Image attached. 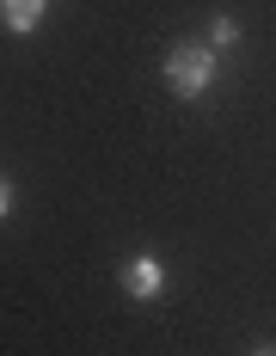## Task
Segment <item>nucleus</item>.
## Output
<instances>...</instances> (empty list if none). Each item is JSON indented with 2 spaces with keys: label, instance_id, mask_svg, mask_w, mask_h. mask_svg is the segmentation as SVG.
<instances>
[{
  "label": "nucleus",
  "instance_id": "obj_2",
  "mask_svg": "<svg viewBox=\"0 0 276 356\" xmlns=\"http://www.w3.org/2000/svg\"><path fill=\"white\" fill-rule=\"evenodd\" d=\"M123 289H129L136 301H154V295L166 289V264H160L154 252H141V258H129V264H123Z\"/></svg>",
  "mask_w": 276,
  "mask_h": 356
},
{
  "label": "nucleus",
  "instance_id": "obj_4",
  "mask_svg": "<svg viewBox=\"0 0 276 356\" xmlns=\"http://www.w3.org/2000/svg\"><path fill=\"white\" fill-rule=\"evenodd\" d=\"M234 43H240V25H234V19H227V13H221V19H215V25H209V49H215V56H221V49H234Z\"/></svg>",
  "mask_w": 276,
  "mask_h": 356
},
{
  "label": "nucleus",
  "instance_id": "obj_5",
  "mask_svg": "<svg viewBox=\"0 0 276 356\" xmlns=\"http://www.w3.org/2000/svg\"><path fill=\"white\" fill-rule=\"evenodd\" d=\"M0 215H13V178H0Z\"/></svg>",
  "mask_w": 276,
  "mask_h": 356
},
{
  "label": "nucleus",
  "instance_id": "obj_6",
  "mask_svg": "<svg viewBox=\"0 0 276 356\" xmlns=\"http://www.w3.org/2000/svg\"><path fill=\"white\" fill-rule=\"evenodd\" d=\"M252 356H276V350H252Z\"/></svg>",
  "mask_w": 276,
  "mask_h": 356
},
{
  "label": "nucleus",
  "instance_id": "obj_1",
  "mask_svg": "<svg viewBox=\"0 0 276 356\" xmlns=\"http://www.w3.org/2000/svg\"><path fill=\"white\" fill-rule=\"evenodd\" d=\"M166 86H172L178 99H203L209 86H215V49L209 43H178V49H166Z\"/></svg>",
  "mask_w": 276,
  "mask_h": 356
},
{
  "label": "nucleus",
  "instance_id": "obj_3",
  "mask_svg": "<svg viewBox=\"0 0 276 356\" xmlns=\"http://www.w3.org/2000/svg\"><path fill=\"white\" fill-rule=\"evenodd\" d=\"M43 6H49V0H0V19H6V31L31 37L37 19H43Z\"/></svg>",
  "mask_w": 276,
  "mask_h": 356
}]
</instances>
